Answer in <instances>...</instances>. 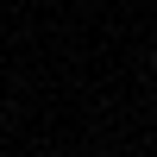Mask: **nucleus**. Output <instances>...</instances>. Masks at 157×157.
I'll return each mask as SVG.
<instances>
[{"mask_svg":"<svg viewBox=\"0 0 157 157\" xmlns=\"http://www.w3.org/2000/svg\"><path fill=\"white\" fill-rule=\"evenodd\" d=\"M0 157H6V151H0Z\"/></svg>","mask_w":157,"mask_h":157,"instance_id":"f257e3e1","label":"nucleus"}]
</instances>
